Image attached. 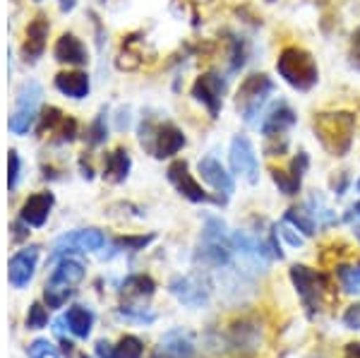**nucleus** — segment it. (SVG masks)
<instances>
[{
  "mask_svg": "<svg viewBox=\"0 0 360 358\" xmlns=\"http://www.w3.org/2000/svg\"><path fill=\"white\" fill-rule=\"evenodd\" d=\"M278 234H281L283 238L288 241V245H293V248H300V245H303V236L295 234L293 226H291V224H288V222H283L281 226H278Z\"/></svg>",
  "mask_w": 360,
  "mask_h": 358,
  "instance_id": "obj_37",
  "label": "nucleus"
},
{
  "mask_svg": "<svg viewBox=\"0 0 360 358\" xmlns=\"http://www.w3.org/2000/svg\"><path fill=\"white\" fill-rule=\"evenodd\" d=\"M144 346L137 337L125 334L118 344H108V342H98L96 344V356L98 358H142Z\"/></svg>",
  "mask_w": 360,
  "mask_h": 358,
  "instance_id": "obj_20",
  "label": "nucleus"
},
{
  "mask_svg": "<svg viewBox=\"0 0 360 358\" xmlns=\"http://www.w3.org/2000/svg\"><path fill=\"white\" fill-rule=\"evenodd\" d=\"M130 154L125 149H115V152L106 154V159H103V178L111 183H123L127 173H130Z\"/></svg>",
  "mask_w": 360,
  "mask_h": 358,
  "instance_id": "obj_23",
  "label": "nucleus"
},
{
  "mask_svg": "<svg viewBox=\"0 0 360 358\" xmlns=\"http://www.w3.org/2000/svg\"><path fill=\"white\" fill-rule=\"evenodd\" d=\"M139 140H142V144L156 159H168L185 147V135L173 123L152 125L147 120V123H142V128H139Z\"/></svg>",
  "mask_w": 360,
  "mask_h": 358,
  "instance_id": "obj_7",
  "label": "nucleus"
},
{
  "mask_svg": "<svg viewBox=\"0 0 360 358\" xmlns=\"http://www.w3.org/2000/svg\"><path fill=\"white\" fill-rule=\"evenodd\" d=\"M356 188H358V193H360V178H358V183H356Z\"/></svg>",
  "mask_w": 360,
  "mask_h": 358,
  "instance_id": "obj_46",
  "label": "nucleus"
},
{
  "mask_svg": "<svg viewBox=\"0 0 360 358\" xmlns=\"http://www.w3.org/2000/svg\"><path fill=\"white\" fill-rule=\"evenodd\" d=\"M75 5H77V0H60V10H63V13H70Z\"/></svg>",
  "mask_w": 360,
  "mask_h": 358,
  "instance_id": "obj_41",
  "label": "nucleus"
},
{
  "mask_svg": "<svg viewBox=\"0 0 360 358\" xmlns=\"http://www.w3.org/2000/svg\"><path fill=\"white\" fill-rule=\"evenodd\" d=\"M53 53L58 63H68V65H86L89 63V53H86L84 44L75 34H63L56 41Z\"/></svg>",
  "mask_w": 360,
  "mask_h": 358,
  "instance_id": "obj_18",
  "label": "nucleus"
},
{
  "mask_svg": "<svg viewBox=\"0 0 360 358\" xmlns=\"http://www.w3.org/2000/svg\"><path fill=\"white\" fill-rule=\"evenodd\" d=\"M159 356H164V358H193L195 356V344L183 330H173L161 339Z\"/></svg>",
  "mask_w": 360,
  "mask_h": 358,
  "instance_id": "obj_21",
  "label": "nucleus"
},
{
  "mask_svg": "<svg viewBox=\"0 0 360 358\" xmlns=\"http://www.w3.org/2000/svg\"><path fill=\"white\" fill-rule=\"evenodd\" d=\"M37 260H39V248H25V250L15 252L13 260H10V264H8L10 284H13L15 288H25L34 276Z\"/></svg>",
  "mask_w": 360,
  "mask_h": 358,
  "instance_id": "obj_15",
  "label": "nucleus"
},
{
  "mask_svg": "<svg viewBox=\"0 0 360 358\" xmlns=\"http://www.w3.org/2000/svg\"><path fill=\"white\" fill-rule=\"evenodd\" d=\"M65 322L75 337L86 339L91 332V325H94V313L89 308H84V305H72L65 315Z\"/></svg>",
  "mask_w": 360,
  "mask_h": 358,
  "instance_id": "obj_24",
  "label": "nucleus"
},
{
  "mask_svg": "<svg viewBox=\"0 0 360 358\" xmlns=\"http://www.w3.org/2000/svg\"><path fill=\"white\" fill-rule=\"evenodd\" d=\"M276 72L286 84H291L298 91H310L319 82V68L315 58L300 46H286L278 53Z\"/></svg>",
  "mask_w": 360,
  "mask_h": 358,
  "instance_id": "obj_2",
  "label": "nucleus"
},
{
  "mask_svg": "<svg viewBox=\"0 0 360 358\" xmlns=\"http://www.w3.org/2000/svg\"><path fill=\"white\" fill-rule=\"evenodd\" d=\"M351 215H356V217H360V202H356V205L351 207Z\"/></svg>",
  "mask_w": 360,
  "mask_h": 358,
  "instance_id": "obj_44",
  "label": "nucleus"
},
{
  "mask_svg": "<svg viewBox=\"0 0 360 358\" xmlns=\"http://www.w3.org/2000/svg\"><path fill=\"white\" fill-rule=\"evenodd\" d=\"M266 3H274V0H266Z\"/></svg>",
  "mask_w": 360,
  "mask_h": 358,
  "instance_id": "obj_47",
  "label": "nucleus"
},
{
  "mask_svg": "<svg viewBox=\"0 0 360 358\" xmlns=\"http://www.w3.org/2000/svg\"><path fill=\"white\" fill-rule=\"evenodd\" d=\"M356 238H358V241H360V226H358V229H356Z\"/></svg>",
  "mask_w": 360,
  "mask_h": 358,
  "instance_id": "obj_45",
  "label": "nucleus"
},
{
  "mask_svg": "<svg viewBox=\"0 0 360 358\" xmlns=\"http://www.w3.org/2000/svg\"><path fill=\"white\" fill-rule=\"evenodd\" d=\"M295 120H298V115H295L293 108L288 106L286 101H278L276 106L264 115L259 130H262V135L266 137V140H276V137H283L288 130L293 128Z\"/></svg>",
  "mask_w": 360,
  "mask_h": 358,
  "instance_id": "obj_13",
  "label": "nucleus"
},
{
  "mask_svg": "<svg viewBox=\"0 0 360 358\" xmlns=\"http://www.w3.org/2000/svg\"><path fill=\"white\" fill-rule=\"evenodd\" d=\"M86 140H89V144H101L103 140H106V123H103V113L98 115V118L91 123L89 128V135H86Z\"/></svg>",
  "mask_w": 360,
  "mask_h": 358,
  "instance_id": "obj_32",
  "label": "nucleus"
},
{
  "mask_svg": "<svg viewBox=\"0 0 360 358\" xmlns=\"http://www.w3.org/2000/svg\"><path fill=\"white\" fill-rule=\"evenodd\" d=\"M344 358H360V342L358 344H348Z\"/></svg>",
  "mask_w": 360,
  "mask_h": 358,
  "instance_id": "obj_39",
  "label": "nucleus"
},
{
  "mask_svg": "<svg viewBox=\"0 0 360 358\" xmlns=\"http://www.w3.org/2000/svg\"><path fill=\"white\" fill-rule=\"evenodd\" d=\"M106 245V236L98 229H79V231H70V234L60 236L53 243V252L51 260H58L70 252H94L101 250Z\"/></svg>",
  "mask_w": 360,
  "mask_h": 358,
  "instance_id": "obj_8",
  "label": "nucleus"
},
{
  "mask_svg": "<svg viewBox=\"0 0 360 358\" xmlns=\"http://www.w3.org/2000/svg\"><path fill=\"white\" fill-rule=\"evenodd\" d=\"M46 325H49V310L41 303H34L27 313V327L29 330H41Z\"/></svg>",
  "mask_w": 360,
  "mask_h": 358,
  "instance_id": "obj_29",
  "label": "nucleus"
},
{
  "mask_svg": "<svg viewBox=\"0 0 360 358\" xmlns=\"http://www.w3.org/2000/svg\"><path fill=\"white\" fill-rule=\"evenodd\" d=\"M120 315L127 317V320H137V322H154L156 315L154 313H147L142 308H120Z\"/></svg>",
  "mask_w": 360,
  "mask_h": 358,
  "instance_id": "obj_35",
  "label": "nucleus"
},
{
  "mask_svg": "<svg viewBox=\"0 0 360 358\" xmlns=\"http://www.w3.org/2000/svg\"><path fill=\"white\" fill-rule=\"evenodd\" d=\"M224 94H226V79L217 72L200 75L193 84V96L207 108L212 118H219V113H221Z\"/></svg>",
  "mask_w": 360,
  "mask_h": 358,
  "instance_id": "obj_10",
  "label": "nucleus"
},
{
  "mask_svg": "<svg viewBox=\"0 0 360 358\" xmlns=\"http://www.w3.org/2000/svg\"><path fill=\"white\" fill-rule=\"evenodd\" d=\"M231 169L238 176H243L248 183H257L259 181V164H257V154H255L252 144H250L248 137L238 135L231 142Z\"/></svg>",
  "mask_w": 360,
  "mask_h": 358,
  "instance_id": "obj_12",
  "label": "nucleus"
},
{
  "mask_svg": "<svg viewBox=\"0 0 360 358\" xmlns=\"http://www.w3.org/2000/svg\"><path fill=\"white\" fill-rule=\"evenodd\" d=\"M269 173H271L274 186L278 188V193H283V195H298L300 193V183L295 181L291 173L278 171V169H269Z\"/></svg>",
  "mask_w": 360,
  "mask_h": 358,
  "instance_id": "obj_28",
  "label": "nucleus"
},
{
  "mask_svg": "<svg viewBox=\"0 0 360 358\" xmlns=\"http://www.w3.org/2000/svg\"><path fill=\"white\" fill-rule=\"evenodd\" d=\"M17 176H20V157H17V152L13 149L8 157V186L10 188L17 186Z\"/></svg>",
  "mask_w": 360,
  "mask_h": 358,
  "instance_id": "obj_36",
  "label": "nucleus"
},
{
  "mask_svg": "<svg viewBox=\"0 0 360 358\" xmlns=\"http://www.w3.org/2000/svg\"><path fill=\"white\" fill-rule=\"evenodd\" d=\"M312 128H315L319 144H322L332 157H344L353 144L356 115L351 111H332V113L324 111L315 115Z\"/></svg>",
  "mask_w": 360,
  "mask_h": 358,
  "instance_id": "obj_1",
  "label": "nucleus"
},
{
  "mask_svg": "<svg viewBox=\"0 0 360 358\" xmlns=\"http://www.w3.org/2000/svg\"><path fill=\"white\" fill-rule=\"evenodd\" d=\"M154 288H156V284L144 274L127 276V279L123 281V293H125V296H139V298L147 296L149 298L154 293Z\"/></svg>",
  "mask_w": 360,
  "mask_h": 358,
  "instance_id": "obj_26",
  "label": "nucleus"
},
{
  "mask_svg": "<svg viewBox=\"0 0 360 358\" xmlns=\"http://www.w3.org/2000/svg\"><path fill=\"white\" fill-rule=\"evenodd\" d=\"M336 276L341 281V288L346 293H360V267H351V264H341L336 267Z\"/></svg>",
  "mask_w": 360,
  "mask_h": 358,
  "instance_id": "obj_27",
  "label": "nucleus"
},
{
  "mask_svg": "<svg viewBox=\"0 0 360 358\" xmlns=\"http://www.w3.org/2000/svg\"><path fill=\"white\" fill-rule=\"evenodd\" d=\"M353 49L360 51V27L356 29V32H353Z\"/></svg>",
  "mask_w": 360,
  "mask_h": 358,
  "instance_id": "obj_42",
  "label": "nucleus"
},
{
  "mask_svg": "<svg viewBox=\"0 0 360 358\" xmlns=\"http://www.w3.org/2000/svg\"><path fill=\"white\" fill-rule=\"evenodd\" d=\"M310 169V157H307L305 152H300L298 157H295L293 161H291V176L295 178L298 183H303V176H305V171Z\"/></svg>",
  "mask_w": 360,
  "mask_h": 358,
  "instance_id": "obj_31",
  "label": "nucleus"
},
{
  "mask_svg": "<svg viewBox=\"0 0 360 358\" xmlns=\"http://www.w3.org/2000/svg\"><path fill=\"white\" fill-rule=\"evenodd\" d=\"M41 101V87L37 82H27L17 94V108L10 115V130L15 135H25L32 128L34 118H37V106Z\"/></svg>",
  "mask_w": 360,
  "mask_h": 358,
  "instance_id": "obj_9",
  "label": "nucleus"
},
{
  "mask_svg": "<svg viewBox=\"0 0 360 358\" xmlns=\"http://www.w3.org/2000/svg\"><path fill=\"white\" fill-rule=\"evenodd\" d=\"M346 186H348V176H346V173H341V181H339V183L334 181V190H336V195H344Z\"/></svg>",
  "mask_w": 360,
  "mask_h": 358,
  "instance_id": "obj_40",
  "label": "nucleus"
},
{
  "mask_svg": "<svg viewBox=\"0 0 360 358\" xmlns=\"http://www.w3.org/2000/svg\"><path fill=\"white\" fill-rule=\"evenodd\" d=\"M351 65H353V68H356V70H360V53L351 58Z\"/></svg>",
  "mask_w": 360,
  "mask_h": 358,
  "instance_id": "obj_43",
  "label": "nucleus"
},
{
  "mask_svg": "<svg viewBox=\"0 0 360 358\" xmlns=\"http://www.w3.org/2000/svg\"><path fill=\"white\" fill-rule=\"evenodd\" d=\"M84 279V264L77 262L72 257H65L56 264V269L51 272L49 281H46L44 298L49 303V308H63L68 303V298L75 293V286Z\"/></svg>",
  "mask_w": 360,
  "mask_h": 358,
  "instance_id": "obj_4",
  "label": "nucleus"
},
{
  "mask_svg": "<svg viewBox=\"0 0 360 358\" xmlns=\"http://www.w3.org/2000/svg\"><path fill=\"white\" fill-rule=\"evenodd\" d=\"M200 176L202 181H207L209 186L217 190L219 195H224L226 200L236 193V183H233V176L221 166V161H217L214 157H205L200 161Z\"/></svg>",
  "mask_w": 360,
  "mask_h": 358,
  "instance_id": "obj_16",
  "label": "nucleus"
},
{
  "mask_svg": "<svg viewBox=\"0 0 360 358\" xmlns=\"http://www.w3.org/2000/svg\"><path fill=\"white\" fill-rule=\"evenodd\" d=\"M51 207H53V195L51 193L32 195V198L22 205V222H25L27 226H44L46 219L51 215Z\"/></svg>",
  "mask_w": 360,
  "mask_h": 358,
  "instance_id": "obj_19",
  "label": "nucleus"
},
{
  "mask_svg": "<svg viewBox=\"0 0 360 358\" xmlns=\"http://www.w3.org/2000/svg\"><path fill=\"white\" fill-rule=\"evenodd\" d=\"M283 222H288L293 229H298L303 236H315V219L307 210H298V207H291V210L286 212V217H283Z\"/></svg>",
  "mask_w": 360,
  "mask_h": 358,
  "instance_id": "obj_25",
  "label": "nucleus"
},
{
  "mask_svg": "<svg viewBox=\"0 0 360 358\" xmlns=\"http://www.w3.org/2000/svg\"><path fill=\"white\" fill-rule=\"evenodd\" d=\"M166 173H168V181L176 186L178 193L183 198H188L190 202H217V205H224L219 198H212V195L202 190V186L193 178V173H190L188 161H173Z\"/></svg>",
  "mask_w": 360,
  "mask_h": 358,
  "instance_id": "obj_11",
  "label": "nucleus"
},
{
  "mask_svg": "<svg viewBox=\"0 0 360 358\" xmlns=\"http://www.w3.org/2000/svg\"><path fill=\"white\" fill-rule=\"evenodd\" d=\"M233 241H231L226 224L221 219H207V226L202 231L200 248H197V260H202V264L207 267H229L233 260Z\"/></svg>",
  "mask_w": 360,
  "mask_h": 358,
  "instance_id": "obj_3",
  "label": "nucleus"
},
{
  "mask_svg": "<svg viewBox=\"0 0 360 358\" xmlns=\"http://www.w3.org/2000/svg\"><path fill=\"white\" fill-rule=\"evenodd\" d=\"M344 325L348 330H360V303L351 305L344 313Z\"/></svg>",
  "mask_w": 360,
  "mask_h": 358,
  "instance_id": "obj_38",
  "label": "nucleus"
},
{
  "mask_svg": "<svg viewBox=\"0 0 360 358\" xmlns=\"http://www.w3.org/2000/svg\"><path fill=\"white\" fill-rule=\"evenodd\" d=\"M29 358H60V356H58V349L49 339H37V342L29 346Z\"/></svg>",
  "mask_w": 360,
  "mask_h": 358,
  "instance_id": "obj_30",
  "label": "nucleus"
},
{
  "mask_svg": "<svg viewBox=\"0 0 360 358\" xmlns=\"http://www.w3.org/2000/svg\"><path fill=\"white\" fill-rule=\"evenodd\" d=\"M271 91H274V82H271V77H266L264 72L248 75V77L243 79L236 94V106L245 123H252V120L257 118L259 108L264 106L266 96H269Z\"/></svg>",
  "mask_w": 360,
  "mask_h": 358,
  "instance_id": "obj_6",
  "label": "nucleus"
},
{
  "mask_svg": "<svg viewBox=\"0 0 360 358\" xmlns=\"http://www.w3.org/2000/svg\"><path fill=\"white\" fill-rule=\"evenodd\" d=\"M152 241H154V236H127V238L115 241V245L118 248H135V250H139V248L152 243Z\"/></svg>",
  "mask_w": 360,
  "mask_h": 358,
  "instance_id": "obj_34",
  "label": "nucleus"
},
{
  "mask_svg": "<svg viewBox=\"0 0 360 358\" xmlns=\"http://www.w3.org/2000/svg\"><path fill=\"white\" fill-rule=\"evenodd\" d=\"M49 20L44 15H37L27 27V34H25V44H22V56L27 60H37V58L44 56L46 51V39H49Z\"/></svg>",
  "mask_w": 360,
  "mask_h": 358,
  "instance_id": "obj_17",
  "label": "nucleus"
},
{
  "mask_svg": "<svg viewBox=\"0 0 360 358\" xmlns=\"http://www.w3.org/2000/svg\"><path fill=\"white\" fill-rule=\"evenodd\" d=\"M291 281L298 291L300 301L307 308V315H317L322 310V301H324V293L329 288V279L327 274L315 272V269L305 267V264H293L291 267Z\"/></svg>",
  "mask_w": 360,
  "mask_h": 358,
  "instance_id": "obj_5",
  "label": "nucleus"
},
{
  "mask_svg": "<svg viewBox=\"0 0 360 358\" xmlns=\"http://www.w3.org/2000/svg\"><path fill=\"white\" fill-rule=\"evenodd\" d=\"M168 288L180 303L190 305V308H200L209 301V286L202 284V279L197 276H176Z\"/></svg>",
  "mask_w": 360,
  "mask_h": 358,
  "instance_id": "obj_14",
  "label": "nucleus"
},
{
  "mask_svg": "<svg viewBox=\"0 0 360 358\" xmlns=\"http://www.w3.org/2000/svg\"><path fill=\"white\" fill-rule=\"evenodd\" d=\"M89 75L86 72H60L56 75V89L70 99H84L89 94Z\"/></svg>",
  "mask_w": 360,
  "mask_h": 358,
  "instance_id": "obj_22",
  "label": "nucleus"
},
{
  "mask_svg": "<svg viewBox=\"0 0 360 358\" xmlns=\"http://www.w3.org/2000/svg\"><path fill=\"white\" fill-rule=\"evenodd\" d=\"M245 44L243 41H233V53H231V72H238L243 65H245Z\"/></svg>",
  "mask_w": 360,
  "mask_h": 358,
  "instance_id": "obj_33",
  "label": "nucleus"
}]
</instances>
